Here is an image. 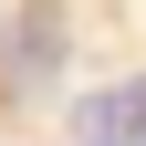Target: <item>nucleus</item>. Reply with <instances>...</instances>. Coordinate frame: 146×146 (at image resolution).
<instances>
[{"label":"nucleus","mask_w":146,"mask_h":146,"mask_svg":"<svg viewBox=\"0 0 146 146\" xmlns=\"http://www.w3.org/2000/svg\"><path fill=\"white\" fill-rule=\"evenodd\" d=\"M125 125H146V84H115V94L84 104V146H115Z\"/></svg>","instance_id":"nucleus-1"},{"label":"nucleus","mask_w":146,"mask_h":146,"mask_svg":"<svg viewBox=\"0 0 146 146\" xmlns=\"http://www.w3.org/2000/svg\"><path fill=\"white\" fill-rule=\"evenodd\" d=\"M11 52H21L11 73H21V84H42V73H52V52H63V21H52V11H31V21L11 31Z\"/></svg>","instance_id":"nucleus-2"}]
</instances>
